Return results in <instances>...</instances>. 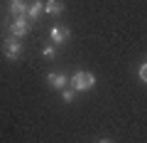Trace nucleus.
I'll use <instances>...</instances> for the list:
<instances>
[{
	"mask_svg": "<svg viewBox=\"0 0 147 143\" xmlns=\"http://www.w3.org/2000/svg\"><path fill=\"white\" fill-rule=\"evenodd\" d=\"M42 54H44V57H47V59H52V57H54V54H57V52H54V47H52V44H47V47L42 49Z\"/></svg>",
	"mask_w": 147,
	"mask_h": 143,
	"instance_id": "nucleus-11",
	"label": "nucleus"
},
{
	"mask_svg": "<svg viewBox=\"0 0 147 143\" xmlns=\"http://www.w3.org/2000/svg\"><path fill=\"white\" fill-rule=\"evenodd\" d=\"M3 49H5V59H10V62H12V59H17V57L22 54V44H20V40L12 37V35L5 40V47H3Z\"/></svg>",
	"mask_w": 147,
	"mask_h": 143,
	"instance_id": "nucleus-3",
	"label": "nucleus"
},
{
	"mask_svg": "<svg viewBox=\"0 0 147 143\" xmlns=\"http://www.w3.org/2000/svg\"><path fill=\"white\" fill-rule=\"evenodd\" d=\"M71 86L76 91H86V89H91V86H96V77L91 74V72H76V74L71 77Z\"/></svg>",
	"mask_w": 147,
	"mask_h": 143,
	"instance_id": "nucleus-1",
	"label": "nucleus"
},
{
	"mask_svg": "<svg viewBox=\"0 0 147 143\" xmlns=\"http://www.w3.org/2000/svg\"><path fill=\"white\" fill-rule=\"evenodd\" d=\"M42 12H44V3L42 0H32L30 5H27V17H30V20H37Z\"/></svg>",
	"mask_w": 147,
	"mask_h": 143,
	"instance_id": "nucleus-6",
	"label": "nucleus"
},
{
	"mask_svg": "<svg viewBox=\"0 0 147 143\" xmlns=\"http://www.w3.org/2000/svg\"><path fill=\"white\" fill-rule=\"evenodd\" d=\"M49 37H52L54 44H64L69 37H71V32H69L66 27H52V30H49Z\"/></svg>",
	"mask_w": 147,
	"mask_h": 143,
	"instance_id": "nucleus-4",
	"label": "nucleus"
},
{
	"mask_svg": "<svg viewBox=\"0 0 147 143\" xmlns=\"http://www.w3.org/2000/svg\"><path fill=\"white\" fill-rule=\"evenodd\" d=\"M27 5L30 3H25V0H10V12H15L17 15H27Z\"/></svg>",
	"mask_w": 147,
	"mask_h": 143,
	"instance_id": "nucleus-8",
	"label": "nucleus"
},
{
	"mask_svg": "<svg viewBox=\"0 0 147 143\" xmlns=\"http://www.w3.org/2000/svg\"><path fill=\"white\" fill-rule=\"evenodd\" d=\"M47 81L54 86V89H64L69 79H66V74H61V72H52V74L47 77Z\"/></svg>",
	"mask_w": 147,
	"mask_h": 143,
	"instance_id": "nucleus-7",
	"label": "nucleus"
},
{
	"mask_svg": "<svg viewBox=\"0 0 147 143\" xmlns=\"http://www.w3.org/2000/svg\"><path fill=\"white\" fill-rule=\"evenodd\" d=\"M44 12H47V15H61L64 12V3L61 0H44Z\"/></svg>",
	"mask_w": 147,
	"mask_h": 143,
	"instance_id": "nucleus-5",
	"label": "nucleus"
},
{
	"mask_svg": "<svg viewBox=\"0 0 147 143\" xmlns=\"http://www.w3.org/2000/svg\"><path fill=\"white\" fill-rule=\"evenodd\" d=\"M98 143H113V141H108V138H103V141H98Z\"/></svg>",
	"mask_w": 147,
	"mask_h": 143,
	"instance_id": "nucleus-12",
	"label": "nucleus"
},
{
	"mask_svg": "<svg viewBox=\"0 0 147 143\" xmlns=\"http://www.w3.org/2000/svg\"><path fill=\"white\" fill-rule=\"evenodd\" d=\"M61 99L66 101V104H71V101H74V91H69V89H61Z\"/></svg>",
	"mask_w": 147,
	"mask_h": 143,
	"instance_id": "nucleus-9",
	"label": "nucleus"
},
{
	"mask_svg": "<svg viewBox=\"0 0 147 143\" xmlns=\"http://www.w3.org/2000/svg\"><path fill=\"white\" fill-rule=\"evenodd\" d=\"M137 74H140V79H142V81H145V84H147V62L142 64L140 69H137Z\"/></svg>",
	"mask_w": 147,
	"mask_h": 143,
	"instance_id": "nucleus-10",
	"label": "nucleus"
},
{
	"mask_svg": "<svg viewBox=\"0 0 147 143\" xmlns=\"http://www.w3.org/2000/svg\"><path fill=\"white\" fill-rule=\"evenodd\" d=\"M10 32H12V37H25L27 32H30V17L27 15H17L15 20H12V25H10Z\"/></svg>",
	"mask_w": 147,
	"mask_h": 143,
	"instance_id": "nucleus-2",
	"label": "nucleus"
}]
</instances>
